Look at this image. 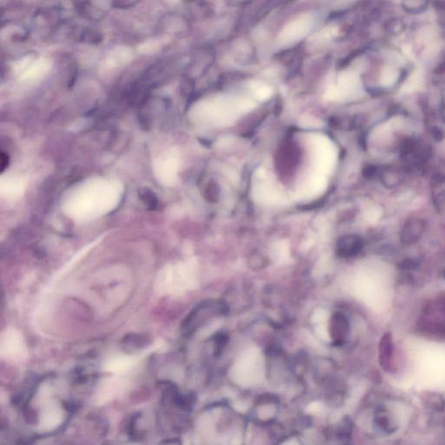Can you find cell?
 <instances>
[{"label": "cell", "instance_id": "12", "mask_svg": "<svg viewBox=\"0 0 445 445\" xmlns=\"http://www.w3.org/2000/svg\"><path fill=\"white\" fill-rule=\"evenodd\" d=\"M228 337L225 335V333H217V335L214 337V344L216 354H220L221 351L225 348V344H227Z\"/></svg>", "mask_w": 445, "mask_h": 445}, {"label": "cell", "instance_id": "3", "mask_svg": "<svg viewBox=\"0 0 445 445\" xmlns=\"http://www.w3.org/2000/svg\"><path fill=\"white\" fill-rule=\"evenodd\" d=\"M313 144L317 167L322 173L329 174L336 163L335 148L327 137L322 136L315 137Z\"/></svg>", "mask_w": 445, "mask_h": 445}, {"label": "cell", "instance_id": "2", "mask_svg": "<svg viewBox=\"0 0 445 445\" xmlns=\"http://www.w3.org/2000/svg\"><path fill=\"white\" fill-rule=\"evenodd\" d=\"M424 332L445 337V298H438L425 305L419 322Z\"/></svg>", "mask_w": 445, "mask_h": 445}, {"label": "cell", "instance_id": "16", "mask_svg": "<svg viewBox=\"0 0 445 445\" xmlns=\"http://www.w3.org/2000/svg\"><path fill=\"white\" fill-rule=\"evenodd\" d=\"M9 162H10V159H9V156L7 154H5L4 152H2L1 155H0V165H1V172H4V170L7 168L8 165H9Z\"/></svg>", "mask_w": 445, "mask_h": 445}, {"label": "cell", "instance_id": "9", "mask_svg": "<svg viewBox=\"0 0 445 445\" xmlns=\"http://www.w3.org/2000/svg\"><path fill=\"white\" fill-rule=\"evenodd\" d=\"M375 424L379 431L386 434H391L396 430V425L393 423L389 411L383 408L377 410L375 414Z\"/></svg>", "mask_w": 445, "mask_h": 445}, {"label": "cell", "instance_id": "14", "mask_svg": "<svg viewBox=\"0 0 445 445\" xmlns=\"http://www.w3.org/2000/svg\"><path fill=\"white\" fill-rule=\"evenodd\" d=\"M254 93L256 95V98L260 100H264L268 98H270L272 94V91L270 87H268L266 85H261L259 84L258 86L254 88Z\"/></svg>", "mask_w": 445, "mask_h": 445}, {"label": "cell", "instance_id": "13", "mask_svg": "<svg viewBox=\"0 0 445 445\" xmlns=\"http://www.w3.org/2000/svg\"><path fill=\"white\" fill-rule=\"evenodd\" d=\"M82 39L86 42L98 44L101 41L102 38L101 35L94 30H85L82 34Z\"/></svg>", "mask_w": 445, "mask_h": 445}, {"label": "cell", "instance_id": "5", "mask_svg": "<svg viewBox=\"0 0 445 445\" xmlns=\"http://www.w3.org/2000/svg\"><path fill=\"white\" fill-rule=\"evenodd\" d=\"M350 325L345 316L336 313L329 321V335L333 345L341 346L344 344L349 335Z\"/></svg>", "mask_w": 445, "mask_h": 445}, {"label": "cell", "instance_id": "6", "mask_svg": "<svg viewBox=\"0 0 445 445\" xmlns=\"http://www.w3.org/2000/svg\"><path fill=\"white\" fill-rule=\"evenodd\" d=\"M335 87L337 91L338 98L353 94L358 91L359 87V78L353 72H344L338 77L337 86Z\"/></svg>", "mask_w": 445, "mask_h": 445}, {"label": "cell", "instance_id": "1", "mask_svg": "<svg viewBox=\"0 0 445 445\" xmlns=\"http://www.w3.org/2000/svg\"><path fill=\"white\" fill-rule=\"evenodd\" d=\"M228 312V306L221 300H206L196 305L182 324V331L185 335H191L204 322L215 317L225 315Z\"/></svg>", "mask_w": 445, "mask_h": 445}, {"label": "cell", "instance_id": "15", "mask_svg": "<svg viewBox=\"0 0 445 445\" xmlns=\"http://www.w3.org/2000/svg\"><path fill=\"white\" fill-rule=\"evenodd\" d=\"M381 214L382 213H381L380 209L377 208V207H374V208L370 209L366 212V219L370 221V222H372V223H375L376 221L379 220V217H381Z\"/></svg>", "mask_w": 445, "mask_h": 445}, {"label": "cell", "instance_id": "8", "mask_svg": "<svg viewBox=\"0 0 445 445\" xmlns=\"http://www.w3.org/2000/svg\"><path fill=\"white\" fill-rule=\"evenodd\" d=\"M393 342L391 335L385 334L381 339L379 346V361L384 370H389L392 359Z\"/></svg>", "mask_w": 445, "mask_h": 445}, {"label": "cell", "instance_id": "4", "mask_svg": "<svg viewBox=\"0 0 445 445\" xmlns=\"http://www.w3.org/2000/svg\"><path fill=\"white\" fill-rule=\"evenodd\" d=\"M314 18L312 15H304L289 23L281 32L279 40L282 44L298 42L305 38L314 25Z\"/></svg>", "mask_w": 445, "mask_h": 445}, {"label": "cell", "instance_id": "10", "mask_svg": "<svg viewBox=\"0 0 445 445\" xmlns=\"http://www.w3.org/2000/svg\"><path fill=\"white\" fill-rule=\"evenodd\" d=\"M326 186L327 181L322 176H313L309 180L307 191L313 195H318L325 190Z\"/></svg>", "mask_w": 445, "mask_h": 445}, {"label": "cell", "instance_id": "11", "mask_svg": "<svg viewBox=\"0 0 445 445\" xmlns=\"http://www.w3.org/2000/svg\"><path fill=\"white\" fill-rule=\"evenodd\" d=\"M138 196L150 210H156L158 208V197L151 190L148 188H142L138 191Z\"/></svg>", "mask_w": 445, "mask_h": 445}, {"label": "cell", "instance_id": "7", "mask_svg": "<svg viewBox=\"0 0 445 445\" xmlns=\"http://www.w3.org/2000/svg\"><path fill=\"white\" fill-rule=\"evenodd\" d=\"M254 198L258 200L260 203H277L280 201V194L274 189L272 186L266 184H259L255 186L253 191Z\"/></svg>", "mask_w": 445, "mask_h": 445}]
</instances>
